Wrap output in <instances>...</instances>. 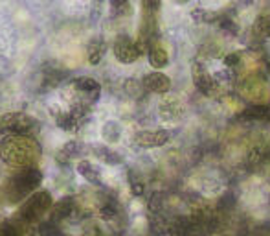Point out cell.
Instances as JSON below:
<instances>
[{
    "label": "cell",
    "mask_w": 270,
    "mask_h": 236,
    "mask_svg": "<svg viewBox=\"0 0 270 236\" xmlns=\"http://www.w3.org/2000/svg\"><path fill=\"white\" fill-rule=\"evenodd\" d=\"M78 172L83 175L84 179H88L90 183H100V175H98V170L90 162H79Z\"/></svg>",
    "instance_id": "14"
},
{
    "label": "cell",
    "mask_w": 270,
    "mask_h": 236,
    "mask_svg": "<svg viewBox=\"0 0 270 236\" xmlns=\"http://www.w3.org/2000/svg\"><path fill=\"white\" fill-rule=\"evenodd\" d=\"M79 151H81V148H79L78 142H68V144H64V148H62V150H61L59 157H66V159H74V157H78Z\"/></svg>",
    "instance_id": "15"
},
{
    "label": "cell",
    "mask_w": 270,
    "mask_h": 236,
    "mask_svg": "<svg viewBox=\"0 0 270 236\" xmlns=\"http://www.w3.org/2000/svg\"><path fill=\"white\" fill-rule=\"evenodd\" d=\"M169 140L168 131H142L136 135V142L146 148H154V146H162Z\"/></svg>",
    "instance_id": "6"
},
{
    "label": "cell",
    "mask_w": 270,
    "mask_h": 236,
    "mask_svg": "<svg viewBox=\"0 0 270 236\" xmlns=\"http://www.w3.org/2000/svg\"><path fill=\"white\" fill-rule=\"evenodd\" d=\"M105 54V43L102 39H94L88 45V61L90 65H98Z\"/></svg>",
    "instance_id": "11"
},
{
    "label": "cell",
    "mask_w": 270,
    "mask_h": 236,
    "mask_svg": "<svg viewBox=\"0 0 270 236\" xmlns=\"http://www.w3.org/2000/svg\"><path fill=\"white\" fill-rule=\"evenodd\" d=\"M160 4H162L160 0H142V8L147 15H154L160 10Z\"/></svg>",
    "instance_id": "18"
},
{
    "label": "cell",
    "mask_w": 270,
    "mask_h": 236,
    "mask_svg": "<svg viewBox=\"0 0 270 236\" xmlns=\"http://www.w3.org/2000/svg\"><path fill=\"white\" fill-rule=\"evenodd\" d=\"M110 6L118 15H124L130 10L129 8V0H110Z\"/></svg>",
    "instance_id": "19"
},
{
    "label": "cell",
    "mask_w": 270,
    "mask_h": 236,
    "mask_svg": "<svg viewBox=\"0 0 270 236\" xmlns=\"http://www.w3.org/2000/svg\"><path fill=\"white\" fill-rule=\"evenodd\" d=\"M142 85L152 92H168L171 89V80L162 72H151L142 80Z\"/></svg>",
    "instance_id": "5"
},
{
    "label": "cell",
    "mask_w": 270,
    "mask_h": 236,
    "mask_svg": "<svg viewBox=\"0 0 270 236\" xmlns=\"http://www.w3.org/2000/svg\"><path fill=\"white\" fill-rule=\"evenodd\" d=\"M168 52L164 50L162 46H158V45H154V46H151L149 48V63L154 67V69H162V67H166L168 65Z\"/></svg>",
    "instance_id": "9"
},
{
    "label": "cell",
    "mask_w": 270,
    "mask_h": 236,
    "mask_svg": "<svg viewBox=\"0 0 270 236\" xmlns=\"http://www.w3.org/2000/svg\"><path fill=\"white\" fill-rule=\"evenodd\" d=\"M142 48L138 46V43H134L129 37H120L114 45V56L122 61V63H132L140 58Z\"/></svg>",
    "instance_id": "4"
},
{
    "label": "cell",
    "mask_w": 270,
    "mask_h": 236,
    "mask_svg": "<svg viewBox=\"0 0 270 236\" xmlns=\"http://www.w3.org/2000/svg\"><path fill=\"white\" fill-rule=\"evenodd\" d=\"M72 210H74V199L72 197H64V199H61L59 203H56L50 221L56 223V221H59V219H64L66 216H70Z\"/></svg>",
    "instance_id": "8"
},
{
    "label": "cell",
    "mask_w": 270,
    "mask_h": 236,
    "mask_svg": "<svg viewBox=\"0 0 270 236\" xmlns=\"http://www.w3.org/2000/svg\"><path fill=\"white\" fill-rule=\"evenodd\" d=\"M39 157L37 146L24 138L22 135H13L2 142V159L10 164H28Z\"/></svg>",
    "instance_id": "1"
},
{
    "label": "cell",
    "mask_w": 270,
    "mask_h": 236,
    "mask_svg": "<svg viewBox=\"0 0 270 236\" xmlns=\"http://www.w3.org/2000/svg\"><path fill=\"white\" fill-rule=\"evenodd\" d=\"M72 87L79 92H92V94H100V83L92 78H76L72 81Z\"/></svg>",
    "instance_id": "10"
},
{
    "label": "cell",
    "mask_w": 270,
    "mask_h": 236,
    "mask_svg": "<svg viewBox=\"0 0 270 236\" xmlns=\"http://www.w3.org/2000/svg\"><path fill=\"white\" fill-rule=\"evenodd\" d=\"M241 120H270V105H250L241 113Z\"/></svg>",
    "instance_id": "7"
},
{
    "label": "cell",
    "mask_w": 270,
    "mask_h": 236,
    "mask_svg": "<svg viewBox=\"0 0 270 236\" xmlns=\"http://www.w3.org/2000/svg\"><path fill=\"white\" fill-rule=\"evenodd\" d=\"M52 207V196L46 190L35 192L34 196L30 197L28 201L24 203V207L20 208L18 216L24 221H37L42 214Z\"/></svg>",
    "instance_id": "3"
},
{
    "label": "cell",
    "mask_w": 270,
    "mask_h": 236,
    "mask_svg": "<svg viewBox=\"0 0 270 236\" xmlns=\"http://www.w3.org/2000/svg\"><path fill=\"white\" fill-rule=\"evenodd\" d=\"M94 151H96V155L100 157L103 162H107V164H118V162L122 161V157H120L118 153H114L112 150H108L105 146H98Z\"/></svg>",
    "instance_id": "13"
},
{
    "label": "cell",
    "mask_w": 270,
    "mask_h": 236,
    "mask_svg": "<svg viewBox=\"0 0 270 236\" xmlns=\"http://www.w3.org/2000/svg\"><path fill=\"white\" fill-rule=\"evenodd\" d=\"M226 63H228V65L237 63V56H228V59H226Z\"/></svg>",
    "instance_id": "20"
},
{
    "label": "cell",
    "mask_w": 270,
    "mask_h": 236,
    "mask_svg": "<svg viewBox=\"0 0 270 236\" xmlns=\"http://www.w3.org/2000/svg\"><path fill=\"white\" fill-rule=\"evenodd\" d=\"M0 236H20V230L15 223L6 221V223L0 225Z\"/></svg>",
    "instance_id": "17"
},
{
    "label": "cell",
    "mask_w": 270,
    "mask_h": 236,
    "mask_svg": "<svg viewBox=\"0 0 270 236\" xmlns=\"http://www.w3.org/2000/svg\"><path fill=\"white\" fill-rule=\"evenodd\" d=\"M42 181V173L37 168H26L20 173H17L15 177L10 179L8 183V197L12 201H20L22 197H26L30 192L37 190V186Z\"/></svg>",
    "instance_id": "2"
},
{
    "label": "cell",
    "mask_w": 270,
    "mask_h": 236,
    "mask_svg": "<svg viewBox=\"0 0 270 236\" xmlns=\"http://www.w3.org/2000/svg\"><path fill=\"white\" fill-rule=\"evenodd\" d=\"M79 120H81V115H79L78 111H74V113H66V115L59 116V118H57V124H59V127H62L64 131H74V129L79 126Z\"/></svg>",
    "instance_id": "12"
},
{
    "label": "cell",
    "mask_w": 270,
    "mask_h": 236,
    "mask_svg": "<svg viewBox=\"0 0 270 236\" xmlns=\"http://www.w3.org/2000/svg\"><path fill=\"white\" fill-rule=\"evenodd\" d=\"M256 32H258V34H263V35H268L270 34V17L261 15V17L256 21Z\"/></svg>",
    "instance_id": "16"
}]
</instances>
